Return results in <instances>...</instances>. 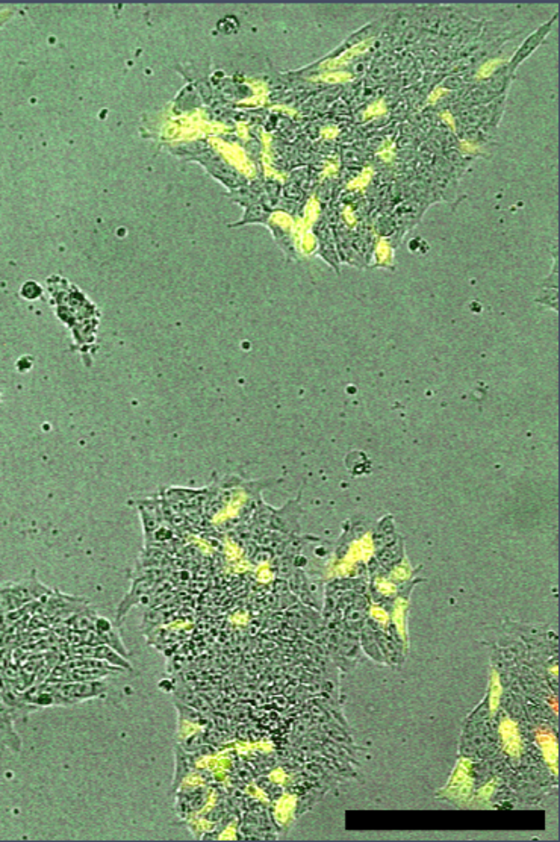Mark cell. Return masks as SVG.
<instances>
[{"mask_svg":"<svg viewBox=\"0 0 560 842\" xmlns=\"http://www.w3.org/2000/svg\"><path fill=\"white\" fill-rule=\"evenodd\" d=\"M282 191V185L274 181V179H269V181L264 182V194L265 195H271V198H279Z\"/></svg>","mask_w":560,"mask_h":842,"instance_id":"obj_33","label":"cell"},{"mask_svg":"<svg viewBox=\"0 0 560 842\" xmlns=\"http://www.w3.org/2000/svg\"><path fill=\"white\" fill-rule=\"evenodd\" d=\"M136 509L138 514H140L144 532V547H147L152 541L153 534H155L161 526L165 525L161 508V495L155 494L153 497L141 498V500L136 502Z\"/></svg>","mask_w":560,"mask_h":842,"instance_id":"obj_5","label":"cell"},{"mask_svg":"<svg viewBox=\"0 0 560 842\" xmlns=\"http://www.w3.org/2000/svg\"><path fill=\"white\" fill-rule=\"evenodd\" d=\"M442 155L447 158V161L454 167V170H456V175L459 179L464 176L465 171L469 168V164L474 159L473 157H468V155L462 153L460 149H449V150H445Z\"/></svg>","mask_w":560,"mask_h":842,"instance_id":"obj_22","label":"cell"},{"mask_svg":"<svg viewBox=\"0 0 560 842\" xmlns=\"http://www.w3.org/2000/svg\"><path fill=\"white\" fill-rule=\"evenodd\" d=\"M534 301L539 305L551 308L553 310H559V290L541 287L539 294L536 296V299H534Z\"/></svg>","mask_w":560,"mask_h":842,"instance_id":"obj_29","label":"cell"},{"mask_svg":"<svg viewBox=\"0 0 560 842\" xmlns=\"http://www.w3.org/2000/svg\"><path fill=\"white\" fill-rule=\"evenodd\" d=\"M283 194H285V199H289V200H294L296 202V200H298L300 198H302V190H300V186L297 184L291 182V184L285 185V188H283Z\"/></svg>","mask_w":560,"mask_h":842,"instance_id":"obj_34","label":"cell"},{"mask_svg":"<svg viewBox=\"0 0 560 842\" xmlns=\"http://www.w3.org/2000/svg\"><path fill=\"white\" fill-rule=\"evenodd\" d=\"M518 678H519V683H521L523 691L529 692V694L542 692V683L539 681V677L534 674L533 669H530L529 667H523L521 669H519Z\"/></svg>","mask_w":560,"mask_h":842,"instance_id":"obj_24","label":"cell"},{"mask_svg":"<svg viewBox=\"0 0 560 842\" xmlns=\"http://www.w3.org/2000/svg\"><path fill=\"white\" fill-rule=\"evenodd\" d=\"M489 696H486L480 705L473 710V714L467 718V721H485V719H489Z\"/></svg>","mask_w":560,"mask_h":842,"instance_id":"obj_31","label":"cell"},{"mask_svg":"<svg viewBox=\"0 0 560 842\" xmlns=\"http://www.w3.org/2000/svg\"><path fill=\"white\" fill-rule=\"evenodd\" d=\"M300 515H302L300 495L296 500H289L280 509H274L261 500L259 502V506H256L255 509L253 523L255 526L261 530H276V532L285 535H298Z\"/></svg>","mask_w":560,"mask_h":842,"instance_id":"obj_2","label":"cell"},{"mask_svg":"<svg viewBox=\"0 0 560 842\" xmlns=\"http://www.w3.org/2000/svg\"><path fill=\"white\" fill-rule=\"evenodd\" d=\"M376 641L379 644L381 655H383V658L386 660V664H389V665L403 664L404 656H403V650H401V645L399 641H395L391 635L380 631V629H377L376 631Z\"/></svg>","mask_w":560,"mask_h":842,"instance_id":"obj_14","label":"cell"},{"mask_svg":"<svg viewBox=\"0 0 560 842\" xmlns=\"http://www.w3.org/2000/svg\"><path fill=\"white\" fill-rule=\"evenodd\" d=\"M269 226H270L271 232H273V235H274V240H276V243L279 244L280 249H282L283 252H285V253H288V255L294 256V252H296V249H294V243H292V236H291V234H289L288 231H285V229H283V227L278 226V225L269 223Z\"/></svg>","mask_w":560,"mask_h":842,"instance_id":"obj_26","label":"cell"},{"mask_svg":"<svg viewBox=\"0 0 560 842\" xmlns=\"http://www.w3.org/2000/svg\"><path fill=\"white\" fill-rule=\"evenodd\" d=\"M96 329H97V323L93 320V318H90V320H87L84 323H79V326H73V333H75V338L79 337V335H82V338L78 340L79 342H82V344H90V342L94 341Z\"/></svg>","mask_w":560,"mask_h":842,"instance_id":"obj_27","label":"cell"},{"mask_svg":"<svg viewBox=\"0 0 560 842\" xmlns=\"http://www.w3.org/2000/svg\"><path fill=\"white\" fill-rule=\"evenodd\" d=\"M43 294H44L43 285L38 283L37 281H32V279L24 282L21 285V288H20V296L24 300H28V301H34V300L42 299Z\"/></svg>","mask_w":560,"mask_h":842,"instance_id":"obj_28","label":"cell"},{"mask_svg":"<svg viewBox=\"0 0 560 842\" xmlns=\"http://www.w3.org/2000/svg\"><path fill=\"white\" fill-rule=\"evenodd\" d=\"M90 602L84 597L62 594L60 590H53L51 594L38 600L37 609L42 611V615L52 617L56 623H64L71 615H75L80 609L87 608Z\"/></svg>","mask_w":560,"mask_h":842,"instance_id":"obj_4","label":"cell"},{"mask_svg":"<svg viewBox=\"0 0 560 842\" xmlns=\"http://www.w3.org/2000/svg\"><path fill=\"white\" fill-rule=\"evenodd\" d=\"M97 615L99 614L94 611L91 604H88L87 608L80 609L79 612H76L75 615H71L67 621H64V624H66L70 631H94V623H96Z\"/></svg>","mask_w":560,"mask_h":842,"instance_id":"obj_18","label":"cell"},{"mask_svg":"<svg viewBox=\"0 0 560 842\" xmlns=\"http://www.w3.org/2000/svg\"><path fill=\"white\" fill-rule=\"evenodd\" d=\"M273 591H274V595H285V594L291 593L289 586H288V580L282 579V577L276 579L273 584Z\"/></svg>","mask_w":560,"mask_h":842,"instance_id":"obj_36","label":"cell"},{"mask_svg":"<svg viewBox=\"0 0 560 842\" xmlns=\"http://www.w3.org/2000/svg\"><path fill=\"white\" fill-rule=\"evenodd\" d=\"M270 217H271V212L269 209H267L261 202H256V203H253V205H250V207L246 208L244 216H242V218L240 220V222L229 225V227H241V226L253 225V223L269 225L270 223Z\"/></svg>","mask_w":560,"mask_h":842,"instance_id":"obj_19","label":"cell"},{"mask_svg":"<svg viewBox=\"0 0 560 842\" xmlns=\"http://www.w3.org/2000/svg\"><path fill=\"white\" fill-rule=\"evenodd\" d=\"M385 24H386V12L383 15H380V17H377L376 20L367 23V24H365V26L359 28L358 30H354L353 34L350 37H347L344 40V42L341 43L336 49H334V51H332L330 53H327L326 56H324V58H321L318 62H316V65L324 62V61H327V60L338 58L339 55H343L345 51H348V49H352V47L358 46V44H361L363 42H367V40L380 37L381 32H383V29H385Z\"/></svg>","mask_w":560,"mask_h":842,"instance_id":"obj_9","label":"cell"},{"mask_svg":"<svg viewBox=\"0 0 560 842\" xmlns=\"http://www.w3.org/2000/svg\"><path fill=\"white\" fill-rule=\"evenodd\" d=\"M433 186H435L437 195H440L441 202H447L453 211L456 209L459 203L465 199V195L460 193L459 179H456V177H449V176H441V175L433 173Z\"/></svg>","mask_w":560,"mask_h":842,"instance_id":"obj_12","label":"cell"},{"mask_svg":"<svg viewBox=\"0 0 560 842\" xmlns=\"http://www.w3.org/2000/svg\"><path fill=\"white\" fill-rule=\"evenodd\" d=\"M205 168L209 171L210 176H214L217 181H220L223 185H226L229 190H237L240 186L247 185L246 177L240 175L237 170L233 167H231L227 162L218 157L215 153L210 155H205V158L199 159Z\"/></svg>","mask_w":560,"mask_h":842,"instance_id":"obj_10","label":"cell"},{"mask_svg":"<svg viewBox=\"0 0 560 842\" xmlns=\"http://www.w3.org/2000/svg\"><path fill=\"white\" fill-rule=\"evenodd\" d=\"M42 685L52 696L53 706H73L87 700L102 699L108 688L102 681L44 682Z\"/></svg>","mask_w":560,"mask_h":842,"instance_id":"obj_3","label":"cell"},{"mask_svg":"<svg viewBox=\"0 0 560 842\" xmlns=\"http://www.w3.org/2000/svg\"><path fill=\"white\" fill-rule=\"evenodd\" d=\"M421 5L400 6L395 10L386 11V24L381 35L386 38L400 37L406 29L415 26L419 21ZM419 26V24H418Z\"/></svg>","mask_w":560,"mask_h":842,"instance_id":"obj_7","label":"cell"},{"mask_svg":"<svg viewBox=\"0 0 560 842\" xmlns=\"http://www.w3.org/2000/svg\"><path fill=\"white\" fill-rule=\"evenodd\" d=\"M217 28L223 34H235L240 29V21L237 17H233V15H227V17L222 19L218 21Z\"/></svg>","mask_w":560,"mask_h":842,"instance_id":"obj_32","label":"cell"},{"mask_svg":"<svg viewBox=\"0 0 560 842\" xmlns=\"http://www.w3.org/2000/svg\"><path fill=\"white\" fill-rule=\"evenodd\" d=\"M314 232L318 236V255L326 261V263L335 270V272L339 274V256L338 252L335 249V243H334V236H332L329 226L327 225H316V227L314 229Z\"/></svg>","mask_w":560,"mask_h":842,"instance_id":"obj_13","label":"cell"},{"mask_svg":"<svg viewBox=\"0 0 560 842\" xmlns=\"http://www.w3.org/2000/svg\"><path fill=\"white\" fill-rule=\"evenodd\" d=\"M456 137L459 138V141H465L469 144H485L492 138L488 132H485L482 128L467 126L460 123H456Z\"/></svg>","mask_w":560,"mask_h":842,"instance_id":"obj_21","label":"cell"},{"mask_svg":"<svg viewBox=\"0 0 560 842\" xmlns=\"http://www.w3.org/2000/svg\"><path fill=\"white\" fill-rule=\"evenodd\" d=\"M399 536L400 535L397 534L392 517L391 515H386V517H383L377 523V527L374 529V535H372V543H374L376 552H379L383 549V547L394 543Z\"/></svg>","mask_w":560,"mask_h":842,"instance_id":"obj_16","label":"cell"},{"mask_svg":"<svg viewBox=\"0 0 560 842\" xmlns=\"http://www.w3.org/2000/svg\"><path fill=\"white\" fill-rule=\"evenodd\" d=\"M67 658H90V659H97L102 662H107L109 665L118 667L121 669H125V672H134L132 665L129 664V660L121 656L118 651H116L114 649H111L109 645H76V647H69V650L66 651Z\"/></svg>","mask_w":560,"mask_h":842,"instance_id":"obj_6","label":"cell"},{"mask_svg":"<svg viewBox=\"0 0 560 842\" xmlns=\"http://www.w3.org/2000/svg\"><path fill=\"white\" fill-rule=\"evenodd\" d=\"M501 705H503V708H505L506 712L512 718L518 719V721H521V719L524 721V719L527 718L525 705L523 701L521 694H516L514 691H506L501 697Z\"/></svg>","mask_w":560,"mask_h":842,"instance_id":"obj_20","label":"cell"},{"mask_svg":"<svg viewBox=\"0 0 560 842\" xmlns=\"http://www.w3.org/2000/svg\"><path fill=\"white\" fill-rule=\"evenodd\" d=\"M14 723L15 719L11 709L8 708L2 694H0V750L10 748L14 753H19L21 750V739L14 729Z\"/></svg>","mask_w":560,"mask_h":842,"instance_id":"obj_11","label":"cell"},{"mask_svg":"<svg viewBox=\"0 0 560 842\" xmlns=\"http://www.w3.org/2000/svg\"><path fill=\"white\" fill-rule=\"evenodd\" d=\"M165 577L167 573L161 568L135 567L131 575V590L127 591V594L121 599L117 606V626L123 623L129 611L135 606H140L144 599L155 595L161 591H165V588L170 586Z\"/></svg>","mask_w":560,"mask_h":842,"instance_id":"obj_1","label":"cell"},{"mask_svg":"<svg viewBox=\"0 0 560 842\" xmlns=\"http://www.w3.org/2000/svg\"><path fill=\"white\" fill-rule=\"evenodd\" d=\"M227 198H229L232 202L238 203V205L247 208L250 205H253V203L259 202L261 195H259L255 190H251V186L244 185V186L237 188V190H232L231 193H227Z\"/></svg>","mask_w":560,"mask_h":842,"instance_id":"obj_23","label":"cell"},{"mask_svg":"<svg viewBox=\"0 0 560 842\" xmlns=\"http://www.w3.org/2000/svg\"><path fill=\"white\" fill-rule=\"evenodd\" d=\"M469 80L467 79L465 75H449L442 78V87L445 89H454V91H459L462 88L468 87Z\"/></svg>","mask_w":560,"mask_h":842,"instance_id":"obj_30","label":"cell"},{"mask_svg":"<svg viewBox=\"0 0 560 842\" xmlns=\"http://www.w3.org/2000/svg\"><path fill=\"white\" fill-rule=\"evenodd\" d=\"M557 19H559V11L548 21L542 23L536 30L532 32V34L524 40V42L521 43V46H519L516 49V51H515V53L512 55V58H510V61L507 62V67L510 70L515 71L519 67V65H521L527 58H530V55L533 52L538 51V47L543 42H545V38L550 35V32L553 30L554 23L557 21Z\"/></svg>","mask_w":560,"mask_h":842,"instance_id":"obj_8","label":"cell"},{"mask_svg":"<svg viewBox=\"0 0 560 842\" xmlns=\"http://www.w3.org/2000/svg\"><path fill=\"white\" fill-rule=\"evenodd\" d=\"M359 644H361V650L371 660H374L376 664H380V665H386V660H385L383 655H381L379 644L376 641V631L367 623H365L362 632L359 633Z\"/></svg>","mask_w":560,"mask_h":842,"instance_id":"obj_15","label":"cell"},{"mask_svg":"<svg viewBox=\"0 0 560 842\" xmlns=\"http://www.w3.org/2000/svg\"><path fill=\"white\" fill-rule=\"evenodd\" d=\"M419 144L421 143H419L418 138L410 137V135H401V138L399 140V147H401V149H408V150L417 149V147Z\"/></svg>","mask_w":560,"mask_h":842,"instance_id":"obj_35","label":"cell"},{"mask_svg":"<svg viewBox=\"0 0 560 842\" xmlns=\"http://www.w3.org/2000/svg\"><path fill=\"white\" fill-rule=\"evenodd\" d=\"M403 554H404L403 538L399 536L394 543H391L377 552V561L383 568H392L395 565H399V563L403 561Z\"/></svg>","mask_w":560,"mask_h":842,"instance_id":"obj_17","label":"cell"},{"mask_svg":"<svg viewBox=\"0 0 560 842\" xmlns=\"http://www.w3.org/2000/svg\"><path fill=\"white\" fill-rule=\"evenodd\" d=\"M192 762L194 760H191L190 762V755L185 753L182 747H176V778H174L173 788L179 787V783L183 780L185 775L190 773Z\"/></svg>","mask_w":560,"mask_h":842,"instance_id":"obj_25","label":"cell"}]
</instances>
